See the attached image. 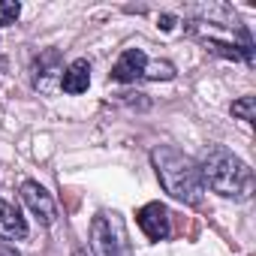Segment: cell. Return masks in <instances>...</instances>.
Here are the masks:
<instances>
[{"label": "cell", "mask_w": 256, "mask_h": 256, "mask_svg": "<svg viewBox=\"0 0 256 256\" xmlns=\"http://www.w3.org/2000/svg\"><path fill=\"white\" fill-rule=\"evenodd\" d=\"M151 163H154V172L163 184V190L184 202V205H199L202 202V193H205V184H202V175H199V166L193 157L181 154L178 148L172 145H160L151 151Z\"/></svg>", "instance_id": "cell-1"}, {"label": "cell", "mask_w": 256, "mask_h": 256, "mask_svg": "<svg viewBox=\"0 0 256 256\" xmlns=\"http://www.w3.org/2000/svg\"><path fill=\"white\" fill-rule=\"evenodd\" d=\"M196 166H199L202 184H208L214 193H220L226 199H250V193H253V172L229 148L211 145L202 154V163H196Z\"/></svg>", "instance_id": "cell-2"}, {"label": "cell", "mask_w": 256, "mask_h": 256, "mask_svg": "<svg viewBox=\"0 0 256 256\" xmlns=\"http://www.w3.org/2000/svg\"><path fill=\"white\" fill-rule=\"evenodd\" d=\"M90 247L94 256H133V244L126 235L124 217L114 211H100L90 220Z\"/></svg>", "instance_id": "cell-3"}, {"label": "cell", "mask_w": 256, "mask_h": 256, "mask_svg": "<svg viewBox=\"0 0 256 256\" xmlns=\"http://www.w3.org/2000/svg\"><path fill=\"white\" fill-rule=\"evenodd\" d=\"M22 199H24V205L40 217L42 226H52V223L58 220V205H54L52 193H48L42 184H36V181H24V184H22Z\"/></svg>", "instance_id": "cell-4"}, {"label": "cell", "mask_w": 256, "mask_h": 256, "mask_svg": "<svg viewBox=\"0 0 256 256\" xmlns=\"http://www.w3.org/2000/svg\"><path fill=\"white\" fill-rule=\"evenodd\" d=\"M136 220H139L142 232H145L151 241H166V238H169V208H166V205L148 202V205L139 208Z\"/></svg>", "instance_id": "cell-5"}, {"label": "cell", "mask_w": 256, "mask_h": 256, "mask_svg": "<svg viewBox=\"0 0 256 256\" xmlns=\"http://www.w3.org/2000/svg\"><path fill=\"white\" fill-rule=\"evenodd\" d=\"M145 64H148V58H145V52L142 48H126L120 58H118V64L112 66V78L114 82H136V78H142V72H145Z\"/></svg>", "instance_id": "cell-6"}, {"label": "cell", "mask_w": 256, "mask_h": 256, "mask_svg": "<svg viewBox=\"0 0 256 256\" xmlns=\"http://www.w3.org/2000/svg\"><path fill=\"white\" fill-rule=\"evenodd\" d=\"M0 235L4 238H28V223L22 217V211L12 205V202H4L0 199Z\"/></svg>", "instance_id": "cell-7"}, {"label": "cell", "mask_w": 256, "mask_h": 256, "mask_svg": "<svg viewBox=\"0 0 256 256\" xmlns=\"http://www.w3.org/2000/svg\"><path fill=\"white\" fill-rule=\"evenodd\" d=\"M88 84H90V64L88 60H72L60 76V88L66 94H84Z\"/></svg>", "instance_id": "cell-8"}, {"label": "cell", "mask_w": 256, "mask_h": 256, "mask_svg": "<svg viewBox=\"0 0 256 256\" xmlns=\"http://www.w3.org/2000/svg\"><path fill=\"white\" fill-rule=\"evenodd\" d=\"M142 78H151V82H160L163 78V82H169V78H175V66L166 64V60H148Z\"/></svg>", "instance_id": "cell-9"}, {"label": "cell", "mask_w": 256, "mask_h": 256, "mask_svg": "<svg viewBox=\"0 0 256 256\" xmlns=\"http://www.w3.org/2000/svg\"><path fill=\"white\" fill-rule=\"evenodd\" d=\"M232 114L241 120H253L256 118V96H241L238 102H232Z\"/></svg>", "instance_id": "cell-10"}, {"label": "cell", "mask_w": 256, "mask_h": 256, "mask_svg": "<svg viewBox=\"0 0 256 256\" xmlns=\"http://www.w3.org/2000/svg\"><path fill=\"white\" fill-rule=\"evenodd\" d=\"M18 16H22L18 4H12V0H0V28H10Z\"/></svg>", "instance_id": "cell-11"}, {"label": "cell", "mask_w": 256, "mask_h": 256, "mask_svg": "<svg viewBox=\"0 0 256 256\" xmlns=\"http://www.w3.org/2000/svg\"><path fill=\"white\" fill-rule=\"evenodd\" d=\"M0 256H22V253H18V250H16L10 241H4V238H0Z\"/></svg>", "instance_id": "cell-12"}, {"label": "cell", "mask_w": 256, "mask_h": 256, "mask_svg": "<svg viewBox=\"0 0 256 256\" xmlns=\"http://www.w3.org/2000/svg\"><path fill=\"white\" fill-rule=\"evenodd\" d=\"M160 22H163V24H160L163 30H172V28H175V18H172V16H163Z\"/></svg>", "instance_id": "cell-13"}, {"label": "cell", "mask_w": 256, "mask_h": 256, "mask_svg": "<svg viewBox=\"0 0 256 256\" xmlns=\"http://www.w3.org/2000/svg\"><path fill=\"white\" fill-rule=\"evenodd\" d=\"M72 256H88V253H84V250H76V253H72Z\"/></svg>", "instance_id": "cell-14"}]
</instances>
